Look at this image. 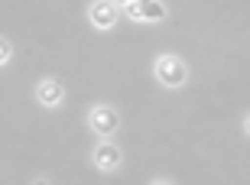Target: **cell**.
Wrapping results in <instances>:
<instances>
[{
  "mask_svg": "<svg viewBox=\"0 0 250 185\" xmlns=\"http://www.w3.org/2000/svg\"><path fill=\"white\" fill-rule=\"evenodd\" d=\"M153 72H156L159 84H166V88H179V84L188 78L186 62H182V59H176V56H159L156 65H153Z\"/></svg>",
  "mask_w": 250,
  "mask_h": 185,
  "instance_id": "cell-1",
  "label": "cell"
},
{
  "mask_svg": "<svg viewBox=\"0 0 250 185\" xmlns=\"http://www.w3.org/2000/svg\"><path fill=\"white\" fill-rule=\"evenodd\" d=\"M88 123H91L94 133H101V137H111L114 130H117V123H121V117H117V111H111V107H94L91 117H88Z\"/></svg>",
  "mask_w": 250,
  "mask_h": 185,
  "instance_id": "cell-2",
  "label": "cell"
},
{
  "mask_svg": "<svg viewBox=\"0 0 250 185\" xmlns=\"http://www.w3.org/2000/svg\"><path fill=\"white\" fill-rule=\"evenodd\" d=\"M88 17H91V23L98 29H111L117 23V3H111V0H94Z\"/></svg>",
  "mask_w": 250,
  "mask_h": 185,
  "instance_id": "cell-3",
  "label": "cell"
},
{
  "mask_svg": "<svg viewBox=\"0 0 250 185\" xmlns=\"http://www.w3.org/2000/svg\"><path fill=\"white\" fill-rule=\"evenodd\" d=\"M121 149L114 146V143H107V140H104V143H98V149H94V166L101 169V172H114V169L121 166Z\"/></svg>",
  "mask_w": 250,
  "mask_h": 185,
  "instance_id": "cell-4",
  "label": "cell"
},
{
  "mask_svg": "<svg viewBox=\"0 0 250 185\" xmlns=\"http://www.w3.org/2000/svg\"><path fill=\"white\" fill-rule=\"evenodd\" d=\"M36 98H39V104H42V107H59V104H62V98H65V88L56 82V78H46V82H39Z\"/></svg>",
  "mask_w": 250,
  "mask_h": 185,
  "instance_id": "cell-5",
  "label": "cell"
},
{
  "mask_svg": "<svg viewBox=\"0 0 250 185\" xmlns=\"http://www.w3.org/2000/svg\"><path fill=\"white\" fill-rule=\"evenodd\" d=\"M159 20H166V7L159 0L140 3V23H159Z\"/></svg>",
  "mask_w": 250,
  "mask_h": 185,
  "instance_id": "cell-6",
  "label": "cell"
},
{
  "mask_svg": "<svg viewBox=\"0 0 250 185\" xmlns=\"http://www.w3.org/2000/svg\"><path fill=\"white\" fill-rule=\"evenodd\" d=\"M10 56H13V46H10L7 39L0 36V65H7V62H10Z\"/></svg>",
  "mask_w": 250,
  "mask_h": 185,
  "instance_id": "cell-7",
  "label": "cell"
},
{
  "mask_svg": "<svg viewBox=\"0 0 250 185\" xmlns=\"http://www.w3.org/2000/svg\"><path fill=\"white\" fill-rule=\"evenodd\" d=\"M111 3H127V0H111Z\"/></svg>",
  "mask_w": 250,
  "mask_h": 185,
  "instance_id": "cell-8",
  "label": "cell"
},
{
  "mask_svg": "<svg viewBox=\"0 0 250 185\" xmlns=\"http://www.w3.org/2000/svg\"><path fill=\"white\" fill-rule=\"evenodd\" d=\"M137 3H149V0H137Z\"/></svg>",
  "mask_w": 250,
  "mask_h": 185,
  "instance_id": "cell-9",
  "label": "cell"
}]
</instances>
